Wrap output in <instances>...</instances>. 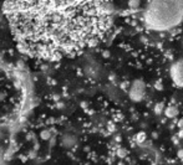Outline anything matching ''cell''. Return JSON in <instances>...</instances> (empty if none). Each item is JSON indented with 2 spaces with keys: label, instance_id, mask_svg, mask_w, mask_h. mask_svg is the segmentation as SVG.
<instances>
[{
  "label": "cell",
  "instance_id": "14",
  "mask_svg": "<svg viewBox=\"0 0 183 165\" xmlns=\"http://www.w3.org/2000/svg\"><path fill=\"white\" fill-rule=\"evenodd\" d=\"M178 137H179L181 139H183V128L179 129V132H178Z\"/></svg>",
  "mask_w": 183,
  "mask_h": 165
},
{
  "label": "cell",
  "instance_id": "4",
  "mask_svg": "<svg viewBox=\"0 0 183 165\" xmlns=\"http://www.w3.org/2000/svg\"><path fill=\"white\" fill-rule=\"evenodd\" d=\"M84 72L90 80L97 81L102 75V67L95 60H88L84 65Z\"/></svg>",
  "mask_w": 183,
  "mask_h": 165
},
{
  "label": "cell",
  "instance_id": "17",
  "mask_svg": "<svg viewBox=\"0 0 183 165\" xmlns=\"http://www.w3.org/2000/svg\"><path fill=\"white\" fill-rule=\"evenodd\" d=\"M178 127H179V128H183V119H181V120L178 122Z\"/></svg>",
  "mask_w": 183,
  "mask_h": 165
},
{
  "label": "cell",
  "instance_id": "6",
  "mask_svg": "<svg viewBox=\"0 0 183 165\" xmlns=\"http://www.w3.org/2000/svg\"><path fill=\"white\" fill-rule=\"evenodd\" d=\"M60 144L62 148H65V149H74L77 144V138H76V135H74L71 133H65L61 137Z\"/></svg>",
  "mask_w": 183,
  "mask_h": 165
},
{
  "label": "cell",
  "instance_id": "11",
  "mask_svg": "<svg viewBox=\"0 0 183 165\" xmlns=\"http://www.w3.org/2000/svg\"><path fill=\"white\" fill-rule=\"evenodd\" d=\"M141 1L140 0H130L128 1V6L131 7V9H137V7L140 6Z\"/></svg>",
  "mask_w": 183,
  "mask_h": 165
},
{
  "label": "cell",
  "instance_id": "5",
  "mask_svg": "<svg viewBox=\"0 0 183 165\" xmlns=\"http://www.w3.org/2000/svg\"><path fill=\"white\" fill-rule=\"evenodd\" d=\"M171 78L177 87L183 88V59L176 61L171 67Z\"/></svg>",
  "mask_w": 183,
  "mask_h": 165
},
{
  "label": "cell",
  "instance_id": "8",
  "mask_svg": "<svg viewBox=\"0 0 183 165\" xmlns=\"http://www.w3.org/2000/svg\"><path fill=\"white\" fill-rule=\"evenodd\" d=\"M135 139H136V143L141 145V144H143V143L146 142V139H147V135H146V133H145V132H140V133H137V134H136Z\"/></svg>",
  "mask_w": 183,
  "mask_h": 165
},
{
  "label": "cell",
  "instance_id": "3",
  "mask_svg": "<svg viewBox=\"0 0 183 165\" xmlns=\"http://www.w3.org/2000/svg\"><path fill=\"white\" fill-rule=\"evenodd\" d=\"M128 94L132 102H141L146 94V85L142 80H135L130 86Z\"/></svg>",
  "mask_w": 183,
  "mask_h": 165
},
{
  "label": "cell",
  "instance_id": "2",
  "mask_svg": "<svg viewBox=\"0 0 183 165\" xmlns=\"http://www.w3.org/2000/svg\"><path fill=\"white\" fill-rule=\"evenodd\" d=\"M183 19V0H151L143 15L146 25L156 31L177 26Z\"/></svg>",
  "mask_w": 183,
  "mask_h": 165
},
{
  "label": "cell",
  "instance_id": "10",
  "mask_svg": "<svg viewBox=\"0 0 183 165\" xmlns=\"http://www.w3.org/2000/svg\"><path fill=\"white\" fill-rule=\"evenodd\" d=\"M40 137L43 140H47V139L51 138V133H50V130H41Z\"/></svg>",
  "mask_w": 183,
  "mask_h": 165
},
{
  "label": "cell",
  "instance_id": "12",
  "mask_svg": "<svg viewBox=\"0 0 183 165\" xmlns=\"http://www.w3.org/2000/svg\"><path fill=\"white\" fill-rule=\"evenodd\" d=\"M117 156L118 158H126L127 156V150L123 149V148H120V149L117 150Z\"/></svg>",
  "mask_w": 183,
  "mask_h": 165
},
{
  "label": "cell",
  "instance_id": "15",
  "mask_svg": "<svg viewBox=\"0 0 183 165\" xmlns=\"http://www.w3.org/2000/svg\"><path fill=\"white\" fill-rule=\"evenodd\" d=\"M154 86H156L157 88H158V89H162V86H161V82H160V81H158V82H157V83H156Z\"/></svg>",
  "mask_w": 183,
  "mask_h": 165
},
{
  "label": "cell",
  "instance_id": "13",
  "mask_svg": "<svg viewBox=\"0 0 183 165\" xmlns=\"http://www.w3.org/2000/svg\"><path fill=\"white\" fill-rule=\"evenodd\" d=\"M178 158H179V159H183V149L178 150Z\"/></svg>",
  "mask_w": 183,
  "mask_h": 165
},
{
  "label": "cell",
  "instance_id": "7",
  "mask_svg": "<svg viewBox=\"0 0 183 165\" xmlns=\"http://www.w3.org/2000/svg\"><path fill=\"white\" fill-rule=\"evenodd\" d=\"M163 112H164V114H166V117L167 118H176L177 115H178V107L177 106H174V104H171V106H168L166 109H163Z\"/></svg>",
  "mask_w": 183,
  "mask_h": 165
},
{
  "label": "cell",
  "instance_id": "16",
  "mask_svg": "<svg viewBox=\"0 0 183 165\" xmlns=\"http://www.w3.org/2000/svg\"><path fill=\"white\" fill-rule=\"evenodd\" d=\"M5 98V93L4 92H0V101H3Z\"/></svg>",
  "mask_w": 183,
  "mask_h": 165
},
{
  "label": "cell",
  "instance_id": "1",
  "mask_svg": "<svg viewBox=\"0 0 183 165\" xmlns=\"http://www.w3.org/2000/svg\"><path fill=\"white\" fill-rule=\"evenodd\" d=\"M4 10L20 51L47 61L96 46L111 29V0H8Z\"/></svg>",
  "mask_w": 183,
  "mask_h": 165
},
{
  "label": "cell",
  "instance_id": "9",
  "mask_svg": "<svg viewBox=\"0 0 183 165\" xmlns=\"http://www.w3.org/2000/svg\"><path fill=\"white\" fill-rule=\"evenodd\" d=\"M163 109H164V104H163V103H157V104L154 106V114L160 115V114L163 112Z\"/></svg>",
  "mask_w": 183,
  "mask_h": 165
},
{
  "label": "cell",
  "instance_id": "18",
  "mask_svg": "<svg viewBox=\"0 0 183 165\" xmlns=\"http://www.w3.org/2000/svg\"><path fill=\"white\" fill-rule=\"evenodd\" d=\"M104 56H105V57H109L110 54H109V52H104Z\"/></svg>",
  "mask_w": 183,
  "mask_h": 165
}]
</instances>
